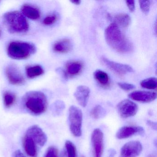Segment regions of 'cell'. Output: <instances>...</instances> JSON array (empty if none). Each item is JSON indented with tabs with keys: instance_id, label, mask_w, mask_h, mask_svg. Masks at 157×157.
<instances>
[{
	"instance_id": "1",
	"label": "cell",
	"mask_w": 157,
	"mask_h": 157,
	"mask_svg": "<svg viewBox=\"0 0 157 157\" xmlns=\"http://www.w3.org/2000/svg\"><path fill=\"white\" fill-rule=\"evenodd\" d=\"M105 36L108 45L117 52L125 54L132 52L134 49L132 43L114 23H112L105 29Z\"/></svg>"
},
{
	"instance_id": "2",
	"label": "cell",
	"mask_w": 157,
	"mask_h": 157,
	"mask_svg": "<svg viewBox=\"0 0 157 157\" xmlns=\"http://www.w3.org/2000/svg\"><path fill=\"white\" fill-rule=\"evenodd\" d=\"M23 104L27 111L35 115H40L47 109V98L42 92H27L23 98Z\"/></svg>"
},
{
	"instance_id": "3",
	"label": "cell",
	"mask_w": 157,
	"mask_h": 157,
	"mask_svg": "<svg viewBox=\"0 0 157 157\" xmlns=\"http://www.w3.org/2000/svg\"><path fill=\"white\" fill-rule=\"evenodd\" d=\"M2 22L5 28L11 33H25L29 29V23L26 18L17 11L5 13L2 17Z\"/></svg>"
},
{
	"instance_id": "4",
	"label": "cell",
	"mask_w": 157,
	"mask_h": 157,
	"mask_svg": "<svg viewBox=\"0 0 157 157\" xmlns=\"http://www.w3.org/2000/svg\"><path fill=\"white\" fill-rule=\"evenodd\" d=\"M36 51L34 45L28 42L13 41L7 48L8 56L13 59L22 60L26 59Z\"/></svg>"
},
{
	"instance_id": "5",
	"label": "cell",
	"mask_w": 157,
	"mask_h": 157,
	"mask_svg": "<svg viewBox=\"0 0 157 157\" xmlns=\"http://www.w3.org/2000/svg\"><path fill=\"white\" fill-rule=\"evenodd\" d=\"M82 113L77 106L71 105L69 110L70 129L75 137H80L82 134Z\"/></svg>"
},
{
	"instance_id": "6",
	"label": "cell",
	"mask_w": 157,
	"mask_h": 157,
	"mask_svg": "<svg viewBox=\"0 0 157 157\" xmlns=\"http://www.w3.org/2000/svg\"><path fill=\"white\" fill-rule=\"evenodd\" d=\"M117 112L123 118H127L136 115L138 110V105L128 99L120 101L117 106Z\"/></svg>"
},
{
	"instance_id": "7",
	"label": "cell",
	"mask_w": 157,
	"mask_h": 157,
	"mask_svg": "<svg viewBox=\"0 0 157 157\" xmlns=\"http://www.w3.org/2000/svg\"><path fill=\"white\" fill-rule=\"evenodd\" d=\"M104 135L99 128H95L93 131L91 141L94 157H101L103 152Z\"/></svg>"
},
{
	"instance_id": "8",
	"label": "cell",
	"mask_w": 157,
	"mask_h": 157,
	"mask_svg": "<svg viewBox=\"0 0 157 157\" xmlns=\"http://www.w3.org/2000/svg\"><path fill=\"white\" fill-rule=\"evenodd\" d=\"M142 151V145L140 141H129L122 147L119 157H137Z\"/></svg>"
},
{
	"instance_id": "9",
	"label": "cell",
	"mask_w": 157,
	"mask_h": 157,
	"mask_svg": "<svg viewBox=\"0 0 157 157\" xmlns=\"http://www.w3.org/2000/svg\"><path fill=\"white\" fill-rule=\"evenodd\" d=\"M25 136L32 138L36 145L40 147L44 146L47 141V135L43 129L36 125L29 128Z\"/></svg>"
},
{
	"instance_id": "10",
	"label": "cell",
	"mask_w": 157,
	"mask_h": 157,
	"mask_svg": "<svg viewBox=\"0 0 157 157\" xmlns=\"http://www.w3.org/2000/svg\"><path fill=\"white\" fill-rule=\"evenodd\" d=\"M101 60L108 68L119 75H124L127 73H131L134 71V69L131 66L111 61L105 57H102Z\"/></svg>"
},
{
	"instance_id": "11",
	"label": "cell",
	"mask_w": 157,
	"mask_h": 157,
	"mask_svg": "<svg viewBox=\"0 0 157 157\" xmlns=\"http://www.w3.org/2000/svg\"><path fill=\"white\" fill-rule=\"evenodd\" d=\"M5 73L9 82L13 85H22L25 82L21 71L15 66H8L5 70Z\"/></svg>"
},
{
	"instance_id": "12",
	"label": "cell",
	"mask_w": 157,
	"mask_h": 157,
	"mask_svg": "<svg viewBox=\"0 0 157 157\" xmlns=\"http://www.w3.org/2000/svg\"><path fill=\"white\" fill-rule=\"evenodd\" d=\"M144 133L145 130L142 127L138 126H125L118 129L116 136L118 139H124L135 135H142Z\"/></svg>"
},
{
	"instance_id": "13",
	"label": "cell",
	"mask_w": 157,
	"mask_h": 157,
	"mask_svg": "<svg viewBox=\"0 0 157 157\" xmlns=\"http://www.w3.org/2000/svg\"><path fill=\"white\" fill-rule=\"evenodd\" d=\"M130 99L142 103L153 101L157 98V94L154 92L137 90L130 93L128 95Z\"/></svg>"
},
{
	"instance_id": "14",
	"label": "cell",
	"mask_w": 157,
	"mask_h": 157,
	"mask_svg": "<svg viewBox=\"0 0 157 157\" xmlns=\"http://www.w3.org/2000/svg\"><path fill=\"white\" fill-rule=\"evenodd\" d=\"M90 89L89 87L83 85L78 86L74 94L79 104L83 107H86L88 104L90 94Z\"/></svg>"
},
{
	"instance_id": "15",
	"label": "cell",
	"mask_w": 157,
	"mask_h": 157,
	"mask_svg": "<svg viewBox=\"0 0 157 157\" xmlns=\"http://www.w3.org/2000/svg\"><path fill=\"white\" fill-rule=\"evenodd\" d=\"M21 13L25 18L32 20H38L41 16L39 9L30 4L23 5L21 8Z\"/></svg>"
},
{
	"instance_id": "16",
	"label": "cell",
	"mask_w": 157,
	"mask_h": 157,
	"mask_svg": "<svg viewBox=\"0 0 157 157\" xmlns=\"http://www.w3.org/2000/svg\"><path fill=\"white\" fill-rule=\"evenodd\" d=\"M83 64L80 61L71 60L66 64L64 70L68 77H74L79 74L83 69Z\"/></svg>"
},
{
	"instance_id": "17",
	"label": "cell",
	"mask_w": 157,
	"mask_h": 157,
	"mask_svg": "<svg viewBox=\"0 0 157 157\" xmlns=\"http://www.w3.org/2000/svg\"><path fill=\"white\" fill-rule=\"evenodd\" d=\"M72 48V43L68 39L59 40L53 45V50L56 53L65 54L70 52Z\"/></svg>"
},
{
	"instance_id": "18",
	"label": "cell",
	"mask_w": 157,
	"mask_h": 157,
	"mask_svg": "<svg viewBox=\"0 0 157 157\" xmlns=\"http://www.w3.org/2000/svg\"><path fill=\"white\" fill-rule=\"evenodd\" d=\"M37 145L33 139L25 136L23 140V147L25 152L31 157H37Z\"/></svg>"
},
{
	"instance_id": "19",
	"label": "cell",
	"mask_w": 157,
	"mask_h": 157,
	"mask_svg": "<svg viewBox=\"0 0 157 157\" xmlns=\"http://www.w3.org/2000/svg\"><path fill=\"white\" fill-rule=\"evenodd\" d=\"M94 77L97 82L104 88H108L111 85V80L108 74L101 70H96L94 72Z\"/></svg>"
},
{
	"instance_id": "20",
	"label": "cell",
	"mask_w": 157,
	"mask_h": 157,
	"mask_svg": "<svg viewBox=\"0 0 157 157\" xmlns=\"http://www.w3.org/2000/svg\"><path fill=\"white\" fill-rule=\"evenodd\" d=\"M108 19L109 20H113L115 24L124 28L127 27L129 26L131 23V19L130 16L127 13H119L116 14L114 16L113 18H112V16L110 14L108 15Z\"/></svg>"
},
{
	"instance_id": "21",
	"label": "cell",
	"mask_w": 157,
	"mask_h": 157,
	"mask_svg": "<svg viewBox=\"0 0 157 157\" xmlns=\"http://www.w3.org/2000/svg\"><path fill=\"white\" fill-rule=\"evenodd\" d=\"M26 75L30 78H34L41 76L44 74V71L41 66H35L27 67L25 69Z\"/></svg>"
},
{
	"instance_id": "22",
	"label": "cell",
	"mask_w": 157,
	"mask_h": 157,
	"mask_svg": "<svg viewBox=\"0 0 157 157\" xmlns=\"http://www.w3.org/2000/svg\"><path fill=\"white\" fill-rule=\"evenodd\" d=\"M140 85L142 88L148 90H155L157 87V80L154 77L148 78L141 81Z\"/></svg>"
},
{
	"instance_id": "23",
	"label": "cell",
	"mask_w": 157,
	"mask_h": 157,
	"mask_svg": "<svg viewBox=\"0 0 157 157\" xmlns=\"http://www.w3.org/2000/svg\"><path fill=\"white\" fill-rule=\"evenodd\" d=\"M16 99V95L11 92L6 91L3 94V103L7 108H10L12 106L15 102Z\"/></svg>"
},
{
	"instance_id": "24",
	"label": "cell",
	"mask_w": 157,
	"mask_h": 157,
	"mask_svg": "<svg viewBox=\"0 0 157 157\" xmlns=\"http://www.w3.org/2000/svg\"><path fill=\"white\" fill-rule=\"evenodd\" d=\"M105 114V110L100 105L94 106L90 112L91 116L95 119H100L104 117Z\"/></svg>"
},
{
	"instance_id": "25",
	"label": "cell",
	"mask_w": 157,
	"mask_h": 157,
	"mask_svg": "<svg viewBox=\"0 0 157 157\" xmlns=\"http://www.w3.org/2000/svg\"><path fill=\"white\" fill-rule=\"evenodd\" d=\"M67 157H77V148L75 145L70 140H67L65 143Z\"/></svg>"
},
{
	"instance_id": "26",
	"label": "cell",
	"mask_w": 157,
	"mask_h": 157,
	"mask_svg": "<svg viewBox=\"0 0 157 157\" xmlns=\"http://www.w3.org/2000/svg\"><path fill=\"white\" fill-rule=\"evenodd\" d=\"M58 19L56 13H52L47 16L43 20V23L45 25H51L55 24Z\"/></svg>"
},
{
	"instance_id": "27",
	"label": "cell",
	"mask_w": 157,
	"mask_h": 157,
	"mask_svg": "<svg viewBox=\"0 0 157 157\" xmlns=\"http://www.w3.org/2000/svg\"><path fill=\"white\" fill-rule=\"evenodd\" d=\"M140 10L143 13L147 14L149 12L151 1H143L140 0L139 1Z\"/></svg>"
},
{
	"instance_id": "28",
	"label": "cell",
	"mask_w": 157,
	"mask_h": 157,
	"mask_svg": "<svg viewBox=\"0 0 157 157\" xmlns=\"http://www.w3.org/2000/svg\"><path fill=\"white\" fill-rule=\"evenodd\" d=\"M45 157H59L58 150L55 147H49L47 151Z\"/></svg>"
},
{
	"instance_id": "29",
	"label": "cell",
	"mask_w": 157,
	"mask_h": 157,
	"mask_svg": "<svg viewBox=\"0 0 157 157\" xmlns=\"http://www.w3.org/2000/svg\"><path fill=\"white\" fill-rule=\"evenodd\" d=\"M117 85L121 89L126 91L132 90L136 88L134 84L127 82H117Z\"/></svg>"
},
{
	"instance_id": "30",
	"label": "cell",
	"mask_w": 157,
	"mask_h": 157,
	"mask_svg": "<svg viewBox=\"0 0 157 157\" xmlns=\"http://www.w3.org/2000/svg\"><path fill=\"white\" fill-rule=\"evenodd\" d=\"M126 3L130 12H133L135 11V2L134 1H126Z\"/></svg>"
},
{
	"instance_id": "31",
	"label": "cell",
	"mask_w": 157,
	"mask_h": 157,
	"mask_svg": "<svg viewBox=\"0 0 157 157\" xmlns=\"http://www.w3.org/2000/svg\"><path fill=\"white\" fill-rule=\"evenodd\" d=\"M13 157H27L21 150H17L13 154Z\"/></svg>"
},
{
	"instance_id": "32",
	"label": "cell",
	"mask_w": 157,
	"mask_h": 157,
	"mask_svg": "<svg viewBox=\"0 0 157 157\" xmlns=\"http://www.w3.org/2000/svg\"><path fill=\"white\" fill-rule=\"evenodd\" d=\"M147 124L152 129L155 130L157 129V123L156 122H152L151 120H148L147 121Z\"/></svg>"
},
{
	"instance_id": "33",
	"label": "cell",
	"mask_w": 157,
	"mask_h": 157,
	"mask_svg": "<svg viewBox=\"0 0 157 157\" xmlns=\"http://www.w3.org/2000/svg\"><path fill=\"white\" fill-rule=\"evenodd\" d=\"M71 3H74L75 5H79L81 2V0H72V1H71Z\"/></svg>"
},
{
	"instance_id": "34",
	"label": "cell",
	"mask_w": 157,
	"mask_h": 157,
	"mask_svg": "<svg viewBox=\"0 0 157 157\" xmlns=\"http://www.w3.org/2000/svg\"><path fill=\"white\" fill-rule=\"evenodd\" d=\"M115 154V151L114 150H112L110 151V157H114Z\"/></svg>"
},
{
	"instance_id": "35",
	"label": "cell",
	"mask_w": 157,
	"mask_h": 157,
	"mask_svg": "<svg viewBox=\"0 0 157 157\" xmlns=\"http://www.w3.org/2000/svg\"><path fill=\"white\" fill-rule=\"evenodd\" d=\"M148 157H156V155H154V154H151Z\"/></svg>"
},
{
	"instance_id": "36",
	"label": "cell",
	"mask_w": 157,
	"mask_h": 157,
	"mask_svg": "<svg viewBox=\"0 0 157 157\" xmlns=\"http://www.w3.org/2000/svg\"><path fill=\"white\" fill-rule=\"evenodd\" d=\"M2 35V31L1 30V29H0V37Z\"/></svg>"
},
{
	"instance_id": "37",
	"label": "cell",
	"mask_w": 157,
	"mask_h": 157,
	"mask_svg": "<svg viewBox=\"0 0 157 157\" xmlns=\"http://www.w3.org/2000/svg\"><path fill=\"white\" fill-rule=\"evenodd\" d=\"M81 157H84V156H81Z\"/></svg>"
}]
</instances>
